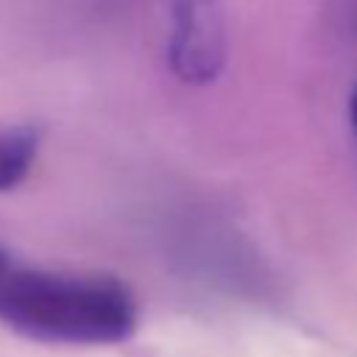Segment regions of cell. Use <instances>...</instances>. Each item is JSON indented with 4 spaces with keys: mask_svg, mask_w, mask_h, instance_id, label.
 Masks as SVG:
<instances>
[{
    "mask_svg": "<svg viewBox=\"0 0 357 357\" xmlns=\"http://www.w3.org/2000/svg\"><path fill=\"white\" fill-rule=\"evenodd\" d=\"M0 321L42 343H123L139 324L126 282L106 273H64L8 262L0 271Z\"/></svg>",
    "mask_w": 357,
    "mask_h": 357,
    "instance_id": "6da1fadb",
    "label": "cell"
},
{
    "mask_svg": "<svg viewBox=\"0 0 357 357\" xmlns=\"http://www.w3.org/2000/svg\"><path fill=\"white\" fill-rule=\"evenodd\" d=\"M170 61L190 84L212 81L223 64V28L212 0H181L170 33Z\"/></svg>",
    "mask_w": 357,
    "mask_h": 357,
    "instance_id": "7a4b0ae2",
    "label": "cell"
},
{
    "mask_svg": "<svg viewBox=\"0 0 357 357\" xmlns=\"http://www.w3.org/2000/svg\"><path fill=\"white\" fill-rule=\"evenodd\" d=\"M39 153V128L0 126V192L25 181Z\"/></svg>",
    "mask_w": 357,
    "mask_h": 357,
    "instance_id": "3957f363",
    "label": "cell"
},
{
    "mask_svg": "<svg viewBox=\"0 0 357 357\" xmlns=\"http://www.w3.org/2000/svg\"><path fill=\"white\" fill-rule=\"evenodd\" d=\"M349 117H351V128L357 134V86L351 89V98H349Z\"/></svg>",
    "mask_w": 357,
    "mask_h": 357,
    "instance_id": "277c9868",
    "label": "cell"
},
{
    "mask_svg": "<svg viewBox=\"0 0 357 357\" xmlns=\"http://www.w3.org/2000/svg\"><path fill=\"white\" fill-rule=\"evenodd\" d=\"M6 265H8V257H6V251H3V248H0V271H3V268H6Z\"/></svg>",
    "mask_w": 357,
    "mask_h": 357,
    "instance_id": "5b68a950",
    "label": "cell"
}]
</instances>
